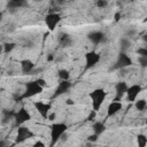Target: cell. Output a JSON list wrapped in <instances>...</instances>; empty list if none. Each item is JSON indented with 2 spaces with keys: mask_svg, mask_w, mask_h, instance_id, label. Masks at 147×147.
<instances>
[{
  "mask_svg": "<svg viewBox=\"0 0 147 147\" xmlns=\"http://www.w3.org/2000/svg\"><path fill=\"white\" fill-rule=\"evenodd\" d=\"M141 86L139 84H133L131 86H129L127 91H126V99L129 102H134L137 100L138 94L141 92Z\"/></svg>",
  "mask_w": 147,
  "mask_h": 147,
  "instance_id": "8",
  "label": "cell"
},
{
  "mask_svg": "<svg viewBox=\"0 0 147 147\" xmlns=\"http://www.w3.org/2000/svg\"><path fill=\"white\" fill-rule=\"evenodd\" d=\"M68 125L64 123H54L51 126V146L53 147L67 132Z\"/></svg>",
  "mask_w": 147,
  "mask_h": 147,
  "instance_id": "1",
  "label": "cell"
},
{
  "mask_svg": "<svg viewBox=\"0 0 147 147\" xmlns=\"http://www.w3.org/2000/svg\"><path fill=\"white\" fill-rule=\"evenodd\" d=\"M107 96V92L103 88H95L90 93V98L92 100V107L93 110L98 111L101 108V105L103 103L105 99Z\"/></svg>",
  "mask_w": 147,
  "mask_h": 147,
  "instance_id": "2",
  "label": "cell"
},
{
  "mask_svg": "<svg viewBox=\"0 0 147 147\" xmlns=\"http://www.w3.org/2000/svg\"><path fill=\"white\" fill-rule=\"evenodd\" d=\"M92 129H93V132H94L95 134L100 136L101 133L105 132L106 126H105V124H103L102 122H94L93 125H92Z\"/></svg>",
  "mask_w": 147,
  "mask_h": 147,
  "instance_id": "17",
  "label": "cell"
},
{
  "mask_svg": "<svg viewBox=\"0 0 147 147\" xmlns=\"http://www.w3.org/2000/svg\"><path fill=\"white\" fill-rule=\"evenodd\" d=\"M25 5H26V2L23 1V0H10V1H8V3H7L8 8H11V9H17V8L24 7Z\"/></svg>",
  "mask_w": 147,
  "mask_h": 147,
  "instance_id": "18",
  "label": "cell"
},
{
  "mask_svg": "<svg viewBox=\"0 0 147 147\" xmlns=\"http://www.w3.org/2000/svg\"><path fill=\"white\" fill-rule=\"evenodd\" d=\"M107 5H108V2L105 1V0H98V1H96V6H98L99 8H103V7H106Z\"/></svg>",
  "mask_w": 147,
  "mask_h": 147,
  "instance_id": "28",
  "label": "cell"
},
{
  "mask_svg": "<svg viewBox=\"0 0 147 147\" xmlns=\"http://www.w3.org/2000/svg\"><path fill=\"white\" fill-rule=\"evenodd\" d=\"M59 42H60V45H61L62 47H69V46L71 45V42H72V39H71V37H70L69 34L62 33V34L59 37Z\"/></svg>",
  "mask_w": 147,
  "mask_h": 147,
  "instance_id": "16",
  "label": "cell"
},
{
  "mask_svg": "<svg viewBox=\"0 0 147 147\" xmlns=\"http://www.w3.org/2000/svg\"><path fill=\"white\" fill-rule=\"evenodd\" d=\"M145 22H147V16H146V18H145Z\"/></svg>",
  "mask_w": 147,
  "mask_h": 147,
  "instance_id": "37",
  "label": "cell"
},
{
  "mask_svg": "<svg viewBox=\"0 0 147 147\" xmlns=\"http://www.w3.org/2000/svg\"><path fill=\"white\" fill-rule=\"evenodd\" d=\"M119 42H121V48H122V52H123V51H125V49H127V48L131 46V41H130L127 38H122Z\"/></svg>",
  "mask_w": 147,
  "mask_h": 147,
  "instance_id": "22",
  "label": "cell"
},
{
  "mask_svg": "<svg viewBox=\"0 0 147 147\" xmlns=\"http://www.w3.org/2000/svg\"><path fill=\"white\" fill-rule=\"evenodd\" d=\"M138 62H139V64H140L142 68H146V67H147V56H139Z\"/></svg>",
  "mask_w": 147,
  "mask_h": 147,
  "instance_id": "25",
  "label": "cell"
},
{
  "mask_svg": "<svg viewBox=\"0 0 147 147\" xmlns=\"http://www.w3.org/2000/svg\"><path fill=\"white\" fill-rule=\"evenodd\" d=\"M134 107L137 108V110L139 111H144L147 108V101L145 99H139L134 101Z\"/></svg>",
  "mask_w": 147,
  "mask_h": 147,
  "instance_id": "19",
  "label": "cell"
},
{
  "mask_svg": "<svg viewBox=\"0 0 147 147\" xmlns=\"http://www.w3.org/2000/svg\"><path fill=\"white\" fill-rule=\"evenodd\" d=\"M33 137V133L30 129L25 127V126H20L17 129V134H16V139L15 141L17 144H21V142H24L26 139L29 138H32Z\"/></svg>",
  "mask_w": 147,
  "mask_h": 147,
  "instance_id": "5",
  "label": "cell"
},
{
  "mask_svg": "<svg viewBox=\"0 0 147 147\" xmlns=\"http://www.w3.org/2000/svg\"><path fill=\"white\" fill-rule=\"evenodd\" d=\"M129 86L125 82H118L116 85H115V91H116V96L114 99V101H118L122 99V96L124 94H126V91H127Z\"/></svg>",
  "mask_w": 147,
  "mask_h": 147,
  "instance_id": "11",
  "label": "cell"
},
{
  "mask_svg": "<svg viewBox=\"0 0 147 147\" xmlns=\"http://www.w3.org/2000/svg\"><path fill=\"white\" fill-rule=\"evenodd\" d=\"M15 42H5L3 44V53H9L15 48Z\"/></svg>",
  "mask_w": 147,
  "mask_h": 147,
  "instance_id": "23",
  "label": "cell"
},
{
  "mask_svg": "<svg viewBox=\"0 0 147 147\" xmlns=\"http://www.w3.org/2000/svg\"><path fill=\"white\" fill-rule=\"evenodd\" d=\"M130 65H132L131 57L125 52H121L119 55H118V59H117V62H116L115 68L123 69V68H126V67H130Z\"/></svg>",
  "mask_w": 147,
  "mask_h": 147,
  "instance_id": "9",
  "label": "cell"
},
{
  "mask_svg": "<svg viewBox=\"0 0 147 147\" xmlns=\"http://www.w3.org/2000/svg\"><path fill=\"white\" fill-rule=\"evenodd\" d=\"M67 105H74V101H72L71 99H68V100H67Z\"/></svg>",
  "mask_w": 147,
  "mask_h": 147,
  "instance_id": "35",
  "label": "cell"
},
{
  "mask_svg": "<svg viewBox=\"0 0 147 147\" xmlns=\"http://www.w3.org/2000/svg\"><path fill=\"white\" fill-rule=\"evenodd\" d=\"M98 137H99V136L94 133V134H91V136H88V138H87V140H88L90 142H95V141L98 140Z\"/></svg>",
  "mask_w": 147,
  "mask_h": 147,
  "instance_id": "29",
  "label": "cell"
},
{
  "mask_svg": "<svg viewBox=\"0 0 147 147\" xmlns=\"http://www.w3.org/2000/svg\"><path fill=\"white\" fill-rule=\"evenodd\" d=\"M14 118H15L16 125H22L23 123H25V122L31 119V115H30V113L24 107H22V108L18 109V111H16Z\"/></svg>",
  "mask_w": 147,
  "mask_h": 147,
  "instance_id": "7",
  "label": "cell"
},
{
  "mask_svg": "<svg viewBox=\"0 0 147 147\" xmlns=\"http://www.w3.org/2000/svg\"><path fill=\"white\" fill-rule=\"evenodd\" d=\"M137 144H138V147H146L147 145V137L142 133L138 134L137 136Z\"/></svg>",
  "mask_w": 147,
  "mask_h": 147,
  "instance_id": "20",
  "label": "cell"
},
{
  "mask_svg": "<svg viewBox=\"0 0 147 147\" xmlns=\"http://www.w3.org/2000/svg\"><path fill=\"white\" fill-rule=\"evenodd\" d=\"M34 107L38 110V113L40 114V116L45 119H47L48 115H49V110H51V103H45L42 101H36L34 102Z\"/></svg>",
  "mask_w": 147,
  "mask_h": 147,
  "instance_id": "10",
  "label": "cell"
},
{
  "mask_svg": "<svg viewBox=\"0 0 147 147\" xmlns=\"http://www.w3.org/2000/svg\"><path fill=\"white\" fill-rule=\"evenodd\" d=\"M142 40H144L145 42H147V33H145V34L142 36Z\"/></svg>",
  "mask_w": 147,
  "mask_h": 147,
  "instance_id": "36",
  "label": "cell"
},
{
  "mask_svg": "<svg viewBox=\"0 0 147 147\" xmlns=\"http://www.w3.org/2000/svg\"><path fill=\"white\" fill-rule=\"evenodd\" d=\"M54 60V56L52 55V54H49L48 56H47V61H53Z\"/></svg>",
  "mask_w": 147,
  "mask_h": 147,
  "instance_id": "34",
  "label": "cell"
},
{
  "mask_svg": "<svg viewBox=\"0 0 147 147\" xmlns=\"http://www.w3.org/2000/svg\"><path fill=\"white\" fill-rule=\"evenodd\" d=\"M15 111H8V110H3L2 111V115H3V122H6L7 119L11 118V117H15Z\"/></svg>",
  "mask_w": 147,
  "mask_h": 147,
  "instance_id": "24",
  "label": "cell"
},
{
  "mask_svg": "<svg viewBox=\"0 0 147 147\" xmlns=\"http://www.w3.org/2000/svg\"><path fill=\"white\" fill-rule=\"evenodd\" d=\"M70 86H71V83H70L69 80H61V82L59 83L57 87H56L55 91H54L53 98H57V96H60L61 94L65 93V92L70 88Z\"/></svg>",
  "mask_w": 147,
  "mask_h": 147,
  "instance_id": "12",
  "label": "cell"
},
{
  "mask_svg": "<svg viewBox=\"0 0 147 147\" xmlns=\"http://www.w3.org/2000/svg\"><path fill=\"white\" fill-rule=\"evenodd\" d=\"M101 56L99 53L94 52V51H91V52H87L85 54V63H86V69H90V68H93L95 64H98V62L100 61Z\"/></svg>",
  "mask_w": 147,
  "mask_h": 147,
  "instance_id": "6",
  "label": "cell"
},
{
  "mask_svg": "<svg viewBox=\"0 0 147 147\" xmlns=\"http://www.w3.org/2000/svg\"><path fill=\"white\" fill-rule=\"evenodd\" d=\"M33 147H46V146H45V144H44L42 141L38 140V141H36V142L33 144Z\"/></svg>",
  "mask_w": 147,
  "mask_h": 147,
  "instance_id": "30",
  "label": "cell"
},
{
  "mask_svg": "<svg viewBox=\"0 0 147 147\" xmlns=\"http://www.w3.org/2000/svg\"><path fill=\"white\" fill-rule=\"evenodd\" d=\"M119 20H121V13L117 11V13L115 14V22H118Z\"/></svg>",
  "mask_w": 147,
  "mask_h": 147,
  "instance_id": "33",
  "label": "cell"
},
{
  "mask_svg": "<svg viewBox=\"0 0 147 147\" xmlns=\"http://www.w3.org/2000/svg\"><path fill=\"white\" fill-rule=\"evenodd\" d=\"M146 124H147V119H146Z\"/></svg>",
  "mask_w": 147,
  "mask_h": 147,
  "instance_id": "38",
  "label": "cell"
},
{
  "mask_svg": "<svg viewBox=\"0 0 147 147\" xmlns=\"http://www.w3.org/2000/svg\"><path fill=\"white\" fill-rule=\"evenodd\" d=\"M60 21H61V15L57 13H49L45 17V23L49 31H54L57 24L60 23Z\"/></svg>",
  "mask_w": 147,
  "mask_h": 147,
  "instance_id": "4",
  "label": "cell"
},
{
  "mask_svg": "<svg viewBox=\"0 0 147 147\" xmlns=\"http://www.w3.org/2000/svg\"><path fill=\"white\" fill-rule=\"evenodd\" d=\"M87 37H88V39H90L93 44H95V45L101 44V42H103V41L106 40V36H105V33L101 32V31H93V32H90V33L87 34Z\"/></svg>",
  "mask_w": 147,
  "mask_h": 147,
  "instance_id": "13",
  "label": "cell"
},
{
  "mask_svg": "<svg viewBox=\"0 0 147 147\" xmlns=\"http://www.w3.org/2000/svg\"><path fill=\"white\" fill-rule=\"evenodd\" d=\"M59 77L61 80H69L70 72L67 69H61V70H59Z\"/></svg>",
  "mask_w": 147,
  "mask_h": 147,
  "instance_id": "21",
  "label": "cell"
},
{
  "mask_svg": "<svg viewBox=\"0 0 147 147\" xmlns=\"http://www.w3.org/2000/svg\"><path fill=\"white\" fill-rule=\"evenodd\" d=\"M56 117V114L55 113H52V114H49L48 115V117H47V119H49V121H54V118Z\"/></svg>",
  "mask_w": 147,
  "mask_h": 147,
  "instance_id": "32",
  "label": "cell"
},
{
  "mask_svg": "<svg viewBox=\"0 0 147 147\" xmlns=\"http://www.w3.org/2000/svg\"><path fill=\"white\" fill-rule=\"evenodd\" d=\"M42 90H44V87L40 86L37 80L29 82V83H26V85H25V92L20 96V100L26 99V98H32V96H34L37 94H40L42 92Z\"/></svg>",
  "mask_w": 147,
  "mask_h": 147,
  "instance_id": "3",
  "label": "cell"
},
{
  "mask_svg": "<svg viewBox=\"0 0 147 147\" xmlns=\"http://www.w3.org/2000/svg\"><path fill=\"white\" fill-rule=\"evenodd\" d=\"M123 108V105L119 102V101H113L109 103L108 108H107V117H110V116H114L116 115L119 110H122Z\"/></svg>",
  "mask_w": 147,
  "mask_h": 147,
  "instance_id": "14",
  "label": "cell"
},
{
  "mask_svg": "<svg viewBox=\"0 0 147 147\" xmlns=\"http://www.w3.org/2000/svg\"><path fill=\"white\" fill-rule=\"evenodd\" d=\"M96 113H98V111H95V110H92V111L90 113V115L87 116L86 121H88V122H92V121H94V118H95V116H96Z\"/></svg>",
  "mask_w": 147,
  "mask_h": 147,
  "instance_id": "27",
  "label": "cell"
},
{
  "mask_svg": "<svg viewBox=\"0 0 147 147\" xmlns=\"http://www.w3.org/2000/svg\"><path fill=\"white\" fill-rule=\"evenodd\" d=\"M34 68V63L31 60H22L21 61V69L23 74H30Z\"/></svg>",
  "mask_w": 147,
  "mask_h": 147,
  "instance_id": "15",
  "label": "cell"
},
{
  "mask_svg": "<svg viewBox=\"0 0 147 147\" xmlns=\"http://www.w3.org/2000/svg\"><path fill=\"white\" fill-rule=\"evenodd\" d=\"M36 80L38 82V84H39L40 86H42V87L46 86V82H45V79H42V78H38V79H36Z\"/></svg>",
  "mask_w": 147,
  "mask_h": 147,
  "instance_id": "31",
  "label": "cell"
},
{
  "mask_svg": "<svg viewBox=\"0 0 147 147\" xmlns=\"http://www.w3.org/2000/svg\"><path fill=\"white\" fill-rule=\"evenodd\" d=\"M137 54L139 56H147V48L146 47H139L137 49Z\"/></svg>",
  "mask_w": 147,
  "mask_h": 147,
  "instance_id": "26",
  "label": "cell"
}]
</instances>
